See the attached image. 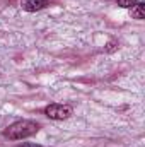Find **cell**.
Returning <instances> with one entry per match:
<instances>
[{"mask_svg": "<svg viewBox=\"0 0 145 147\" xmlns=\"http://www.w3.org/2000/svg\"><path fill=\"white\" fill-rule=\"evenodd\" d=\"M132 17H133V19H138V21L145 19V3L137 2V3L132 7Z\"/></svg>", "mask_w": 145, "mask_h": 147, "instance_id": "4", "label": "cell"}, {"mask_svg": "<svg viewBox=\"0 0 145 147\" xmlns=\"http://www.w3.org/2000/svg\"><path fill=\"white\" fill-rule=\"evenodd\" d=\"M48 5L46 0H22V9L26 12H38Z\"/></svg>", "mask_w": 145, "mask_h": 147, "instance_id": "3", "label": "cell"}, {"mask_svg": "<svg viewBox=\"0 0 145 147\" xmlns=\"http://www.w3.org/2000/svg\"><path fill=\"white\" fill-rule=\"evenodd\" d=\"M113 50H114V43L111 41V43L108 45V48H106V51H113Z\"/></svg>", "mask_w": 145, "mask_h": 147, "instance_id": "7", "label": "cell"}, {"mask_svg": "<svg viewBox=\"0 0 145 147\" xmlns=\"http://www.w3.org/2000/svg\"><path fill=\"white\" fill-rule=\"evenodd\" d=\"M116 2H118V5L123 7V9H132L138 0H116Z\"/></svg>", "mask_w": 145, "mask_h": 147, "instance_id": "5", "label": "cell"}, {"mask_svg": "<svg viewBox=\"0 0 145 147\" xmlns=\"http://www.w3.org/2000/svg\"><path fill=\"white\" fill-rule=\"evenodd\" d=\"M19 147H41V146H38V144H22V146H19Z\"/></svg>", "mask_w": 145, "mask_h": 147, "instance_id": "6", "label": "cell"}, {"mask_svg": "<svg viewBox=\"0 0 145 147\" xmlns=\"http://www.w3.org/2000/svg\"><path fill=\"white\" fill-rule=\"evenodd\" d=\"M73 110L67 105H50L44 108V115L51 120H67L68 116H72Z\"/></svg>", "mask_w": 145, "mask_h": 147, "instance_id": "2", "label": "cell"}, {"mask_svg": "<svg viewBox=\"0 0 145 147\" xmlns=\"http://www.w3.org/2000/svg\"><path fill=\"white\" fill-rule=\"evenodd\" d=\"M39 130V123L33 121V120H19L12 125H9L3 132V135L10 140H22V139H28L31 135L38 134Z\"/></svg>", "mask_w": 145, "mask_h": 147, "instance_id": "1", "label": "cell"}]
</instances>
